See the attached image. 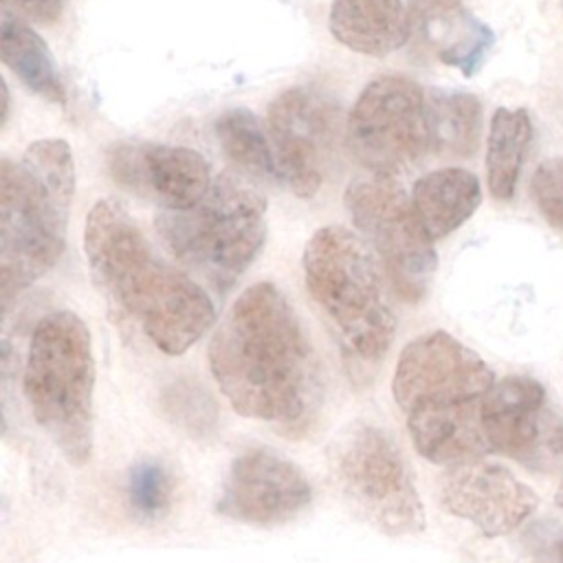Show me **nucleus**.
<instances>
[{
	"mask_svg": "<svg viewBox=\"0 0 563 563\" xmlns=\"http://www.w3.org/2000/svg\"><path fill=\"white\" fill-rule=\"evenodd\" d=\"M211 374L233 409L303 438L323 405V374L314 347L282 290L249 286L209 343Z\"/></svg>",
	"mask_w": 563,
	"mask_h": 563,
	"instance_id": "f257e3e1",
	"label": "nucleus"
},
{
	"mask_svg": "<svg viewBox=\"0 0 563 563\" xmlns=\"http://www.w3.org/2000/svg\"><path fill=\"white\" fill-rule=\"evenodd\" d=\"M84 251L95 282L165 354L187 352L216 321L205 286L161 260L130 211L112 198L86 216Z\"/></svg>",
	"mask_w": 563,
	"mask_h": 563,
	"instance_id": "f03ea898",
	"label": "nucleus"
},
{
	"mask_svg": "<svg viewBox=\"0 0 563 563\" xmlns=\"http://www.w3.org/2000/svg\"><path fill=\"white\" fill-rule=\"evenodd\" d=\"M493 385L490 367L449 332L435 330L409 341L391 387L416 451L446 466L490 453L479 409Z\"/></svg>",
	"mask_w": 563,
	"mask_h": 563,
	"instance_id": "7ed1b4c3",
	"label": "nucleus"
},
{
	"mask_svg": "<svg viewBox=\"0 0 563 563\" xmlns=\"http://www.w3.org/2000/svg\"><path fill=\"white\" fill-rule=\"evenodd\" d=\"M73 194L75 163L62 139L35 141L20 161H2L0 288L4 308L62 257Z\"/></svg>",
	"mask_w": 563,
	"mask_h": 563,
	"instance_id": "20e7f679",
	"label": "nucleus"
},
{
	"mask_svg": "<svg viewBox=\"0 0 563 563\" xmlns=\"http://www.w3.org/2000/svg\"><path fill=\"white\" fill-rule=\"evenodd\" d=\"M303 275L345 361L376 367L396 336V317L369 244L345 227H321L303 249Z\"/></svg>",
	"mask_w": 563,
	"mask_h": 563,
	"instance_id": "39448f33",
	"label": "nucleus"
},
{
	"mask_svg": "<svg viewBox=\"0 0 563 563\" xmlns=\"http://www.w3.org/2000/svg\"><path fill=\"white\" fill-rule=\"evenodd\" d=\"M24 396L35 422L75 466L92 455L95 356L86 323L70 310L42 317L31 334Z\"/></svg>",
	"mask_w": 563,
	"mask_h": 563,
	"instance_id": "423d86ee",
	"label": "nucleus"
},
{
	"mask_svg": "<svg viewBox=\"0 0 563 563\" xmlns=\"http://www.w3.org/2000/svg\"><path fill=\"white\" fill-rule=\"evenodd\" d=\"M156 233L196 282L229 292L266 242V200L233 176H218L185 211H158Z\"/></svg>",
	"mask_w": 563,
	"mask_h": 563,
	"instance_id": "0eeeda50",
	"label": "nucleus"
},
{
	"mask_svg": "<svg viewBox=\"0 0 563 563\" xmlns=\"http://www.w3.org/2000/svg\"><path fill=\"white\" fill-rule=\"evenodd\" d=\"M334 482L352 510L389 537L424 530V506L396 440L378 424L356 420L330 444Z\"/></svg>",
	"mask_w": 563,
	"mask_h": 563,
	"instance_id": "6e6552de",
	"label": "nucleus"
},
{
	"mask_svg": "<svg viewBox=\"0 0 563 563\" xmlns=\"http://www.w3.org/2000/svg\"><path fill=\"white\" fill-rule=\"evenodd\" d=\"M347 216L380 260L394 292L407 303H420L433 282L435 249L411 198L389 176H365L347 185Z\"/></svg>",
	"mask_w": 563,
	"mask_h": 563,
	"instance_id": "1a4fd4ad",
	"label": "nucleus"
},
{
	"mask_svg": "<svg viewBox=\"0 0 563 563\" xmlns=\"http://www.w3.org/2000/svg\"><path fill=\"white\" fill-rule=\"evenodd\" d=\"M345 143L374 176L409 169L429 150L427 95L409 77H376L347 114Z\"/></svg>",
	"mask_w": 563,
	"mask_h": 563,
	"instance_id": "9d476101",
	"label": "nucleus"
},
{
	"mask_svg": "<svg viewBox=\"0 0 563 563\" xmlns=\"http://www.w3.org/2000/svg\"><path fill=\"white\" fill-rule=\"evenodd\" d=\"M341 103L317 86H295L275 97L268 108V132L279 180L299 198H310L323 185L345 132Z\"/></svg>",
	"mask_w": 563,
	"mask_h": 563,
	"instance_id": "9b49d317",
	"label": "nucleus"
},
{
	"mask_svg": "<svg viewBox=\"0 0 563 563\" xmlns=\"http://www.w3.org/2000/svg\"><path fill=\"white\" fill-rule=\"evenodd\" d=\"M312 501L303 471L273 449L240 453L224 479L216 510L249 526H282L301 515Z\"/></svg>",
	"mask_w": 563,
	"mask_h": 563,
	"instance_id": "f8f14e48",
	"label": "nucleus"
},
{
	"mask_svg": "<svg viewBox=\"0 0 563 563\" xmlns=\"http://www.w3.org/2000/svg\"><path fill=\"white\" fill-rule=\"evenodd\" d=\"M479 413L490 451L526 466L563 455V418L545 407V389L534 378H501L482 398Z\"/></svg>",
	"mask_w": 563,
	"mask_h": 563,
	"instance_id": "ddd939ff",
	"label": "nucleus"
},
{
	"mask_svg": "<svg viewBox=\"0 0 563 563\" xmlns=\"http://www.w3.org/2000/svg\"><path fill=\"white\" fill-rule=\"evenodd\" d=\"M106 165L121 189L156 205L161 211L194 207L213 183L205 156L183 145L119 141L108 147Z\"/></svg>",
	"mask_w": 563,
	"mask_h": 563,
	"instance_id": "4468645a",
	"label": "nucleus"
},
{
	"mask_svg": "<svg viewBox=\"0 0 563 563\" xmlns=\"http://www.w3.org/2000/svg\"><path fill=\"white\" fill-rule=\"evenodd\" d=\"M442 506L486 537L519 528L539 506L534 490L495 462H464L442 479Z\"/></svg>",
	"mask_w": 563,
	"mask_h": 563,
	"instance_id": "2eb2a0df",
	"label": "nucleus"
},
{
	"mask_svg": "<svg viewBox=\"0 0 563 563\" xmlns=\"http://www.w3.org/2000/svg\"><path fill=\"white\" fill-rule=\"evenodd\" d=\"M407 26L411 51L473 77L486 64L495 44L488 24L475 18L462 0H409Z\"/></svg>",
	"mask_w": 563,
	"mask_h": 563,
	"instance_id": "dca6fc26",
	"label": "nucleus"
},
{
	"mask_svg": "<svg viewBox=\"0 0 563 563\" xmlns=\"http://www.w3.org/2000/svg\"><path fill=\"white\" fill-rule=\"evenodd\" d=\"M330 33L347 48L383 57L409 42L402 0H334Z\"/></svg>",
	"mask_w": 563,
	"mask_h": 563,
	"instance_id": "f3484780",
	"label": "nucleus"
},
{
	"mask_svg": "<svg viewBox=\"0 0 563 563\" xmlns=\"http://www.w3.org/2000/svg\"><path fill=\"white\" fill-rule=\"evenodd\" d=\"M411 202L433 240L462 227L482 202L479 178L462 167H444L420 176Z\"/></svg>",
	"mask_w": 563,
	"mask_h": 563,
	"instance_id": "a211bd4d",
	"label": "nucleus"
},
{
	"mask_svg": "<svg viewBox=\"0 0 563 563\" xmlns=\"http://www.w3.org/2000/svg\"><path fill=\"white\" fill-rule=\"evenodd\" d=\"M0 53L4 66L37 97L66 103V86L46 42L9 9L0 13Z\"/></svg>",
	"mask_w": 563,
	"mask_h": 563,
	"instance_id": "6ab92c4d",
	"label": "nucleus"
},
{
	"mask_svg": "<svg viewBox=\"0 0 563 563\" xmlns=\"http://www.w3.org/2000/svg\"><path fill=\"white\" fill-rule=\"evenodd\" d=\"M532 141V121L523 108H497L486 139V183L495 200L515 196L521 167Z\"/></svg>",
	"mask_w": 563,
	"mask_h": 563,
	"instance_id": "aec40b11",
	"label": "nucleus"
},
{
	"mask_svg": "<svg viewBox=\"0 0 563 563\" xmlns=\"http://www.w3.org/2000/svg\"><path fill=\"white\" fill-rule=\"evenodd\" d=\"M429 147L435 154L468 158L482 136V103L471 92L431 90L427 95Z\"/></svg>",
	"mask_w": 563,
	"mask_h": 563,
	"instance_id": "412c9836",
	"label": "nucleus"
},
{
	"mask_svg": "<svg viewBox=\"0 0 563 563\" xmlns=\"http://www.w3.org/2000/svg\"><path fill=\"white\" fill-rule=\"evenodd\" d=\"M213 132L222 154L246 174L260 180L279 178L277 158L273 143L268 141L260 119L246 108L224 110L216 123Z\"/></svg>",
	"mask_w": 563,
	"mask_h": 563,
	"instance_id": "4be33fe9",
	"label": "nucleus"
},
{
	"mask_svg": "<svg viewBox=\"0 0 563 563\" xmlns=\"http://www.w3.org/2000/svg\"><path fill=\"white\" fill-rule=\"evenodd\" d=\"M165 418L196 440H209L218 429V407L213 398L189 380L169 385L161 398Z\"/></svg>",
	"mask_w": 563,
	"mask_h": 563,
	"instance_id": "5701e85b",
	"label": "nucleus"
},
{
	"mask_svg": "<svg viewBox=\"0 0 563 563\" xmlns=\"http://www.w3.org/2000/svg\"><path fill=\"white\" fill-rule=\"evenodd\" d=\"M174 484L167 466L156 457H141L128 471V501L139 519L156 521L172 508Z\"/></svg>",
	"mask_w": 563,
	"mask_h": 563,
	"instance_id": "b1692460",
	"label": "nucleus"
},
{
	"mask_svg": "<svg viewBox=\"0 0 563 563\" xmlns=\"http://www.w3.org/2000/svg\"><path fill=\"white\" fill-rule=\"evenodd\" d=\"M530 196L545 222L563 231V156L537 165L530 178Z\"/></svg>",
	"mask_w": 563,
	"mask_h": 563,
	"instance_id": "393cba45",
	"label": "nucleus"
},
{
	"mask_svg": "<svg viewBox=\"0 0 563 563\" xmlns=\"http://www.w3.org/2000/svg\"><path fill=\"white\" fill-rule=\"evenodd\" d=\"M523 545L534 563H563V521L541 519L523 532Z\"/></svg>",
	"mask_w": 563,
	"mask_h": 563,
	"instance_id": "a878e982",
	"label": "nucleus"
},
{
	"mask_svg": "<svg viewBox=\"0 0 563 563\" xmlns=\"http://www.w3.org/2000/svg\"><path fill=\"white\" fill-rule=\"evenodd\" d=\"M68 0H2V9H9L22 20L35 24H55Z\"/></svg>",
	"mask_w": 563,
	"mask_h": 563,
	"instance_id": "bb28decb",
	"label": "nucleus"
},
{
	"mask_svg": "<svg viewBox=\"0 0 563 563\" xmlns=\"http://www.w3.org/2000/svg\"><path fill=\"white\" fill-rule=\"evenodd\" d=\"M2 99H4V110H2V125L7 123L9 119V106H11V97H9V88L7 84H2Z\"/></svg>",
	"mask_w": 563,
	"mask_h": 563,
	"instance_id": "cd10ccee",
	"label": "nucleus"
},
{
	"mask_svg": "<svg viewBox=\"0 0 563 563\" xmlns=\"http://www.w3.org/2000/svg\"><path fill=\"white\" fill-rule=\"evenodd\" d=\"M554 501H556V506H561V508H563V477H561L559 488H556V493H554Z\"/></svg>",
	"mask_w": 563,
	"mask_h": 563,
	"instance_id": "c85d7f7f",
	"label": "nucleus"
}]
</instances>
